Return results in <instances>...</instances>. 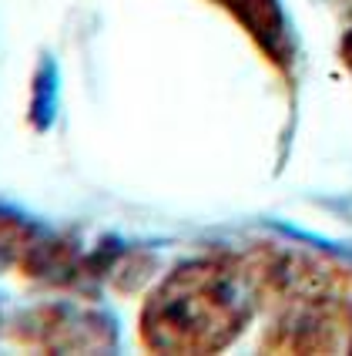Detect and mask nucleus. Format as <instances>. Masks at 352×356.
Segmentation results:
<instances>
[{"label": "nucleus", "instance_id": "f257e3e1", "mask_svg": "<svg viewBox=\"0 0 352 356\" xmlns=\"http://www.w3.org/2000/svg\"><path fill=\"white\" fill-rule=\"evenodd\" d=\"M255 309V276L238 259L208 256L171 269L148 293L137 337L151 353H218L245 333Z\"/></svg>", "mask_w": 352, "mask_h": 356}, {"label": "nucleus", "instance_id": "20e7f679", "mask_svg": "<svg viewBox=\"0 0 352 356\" xmlns=\"http://www.w3.org/2000/svg\"><path fill=\"white\" fill-rule=\"evenodd\" d=\"M225 14H232V20L255 40V47L272 60L278 71L292 67V34L282 14L278 0H212Z\"/></svg>", "mask_w": 352, "mask_h": 356}, {"label": "nucleus", "instance_id": "7ed1b4c3", "mask_svg": "<svg viewBox=\"0 0 352 356\" xmlns=\"http://www.w3.org/2000/svg\"><path fill=\"white\" fill-rule=\"evenodd\" d=\"M17 339L27 346H37L47 353H87V350H111L115 330L111 319L81 309V306H34L17 319Z\"/></svg>", "mask_w": 352, "mask_h": 356}, {"label": "nucleus", "instance_id": "39448f33", "mask_svg": "<svg viewBox=\"0 0 352 356\" xmlns=\"http://www.w3.org/2000/svg\"><path fill=\"white\" fill-rule=\"evenodd\" d=\"M34 236H37V225L24 222L14 212H0V269L17 266L27 245L34 242Z\"/></svg>", "mask_w": 352, "mask_h": 356}, {"label": "nucleus", "instance_id": "f03ea898", "mask_svg": "<svg viewBox=\"0 0 352 356\" xmlns=\"http://www.w3.org/2000/svg\"><path fill=\"white\" fill-rule=\"evenodd\" d=\"M262 346L275 353H352V302L326 293L289 299Z\"/></svg>", "mask_w": 352, "mask_h": 356}]
</instances>
